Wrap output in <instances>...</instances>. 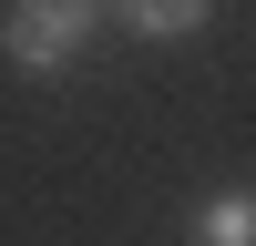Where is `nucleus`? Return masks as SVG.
Segmentation results:
<instances>
[{"label": "nucleus", "instance_id": "nucleus-1", "mask_svg": "<svg viewBox=\"0 0 256 246\" xmlns=\"http://www.w3.org/2000/svg\"><path fill=\"white\" fill-rule=\"evenodd\" d=\"M92 20H102V0H10V20H0V52L20 62V72H72L82 52H92Z\"/></svg>", "mask_w": 256, "mask_h": 246}, {"label": "nucleus", "instance_id": "nucleus-2", "mask_svg": "<svg viewBox=\"0 0 256 246\" xmlns=\"http://www.w3.org/2000/svg\"><path fill=\"white\" fill-rule=\"evenodd\" d=\"M195 246H256V195L246 184H226V195L195 205Z\"/></svg>", "mask_w": 256, "mask_h": 246}, {"label": "nucleus", "instance_id": "nucleus-3", "mask_svg": "<svg viewBox=\"0 0 256 246\" xmlns=\"http://www.w3.org/2000/svg\"><path fill=\"white\" fill-rule=\"evenodd\" d=\"M102 10H123V31H144V41H174V31H195L216 0H102Z\"/></svg>", "mask_w": 256, "mask_h": 246}]
</instances>
